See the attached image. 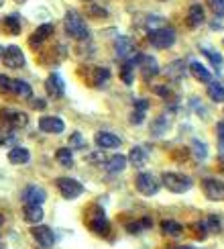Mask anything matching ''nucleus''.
I'll return each mask as SVG.
<instances>
[{
	"mask_svg": "<svg viewBox=\"0 0 224 249\" xmlns=\"http://www.w3.org/2000/svg\"><path fill=\"white\" fill-rule=\"evenodd\" d=\"M64 25H65V33L69 37H74L78 41H84L88 39V27L84 23V18H81V15L78 13V10H67L65 13V18H64Z\"/></svg>",
	"mask_w": 224,
	"mask_h": 249,
	"instance_id": "obj_1",
	"label": "nucleus"
},
{
	"mask_svg": "<svg viewBox=\"0 0 224 249\" xmlns=\"http://www.w3.org/2000/svg\"><path fill=\"white\" fill-rule=\"evenodd\" d=\"M149 43L157 49H169L176 43V31L171 27H159L149 31Z\"/></svg>",
	"mask_w": 224,
	"mask_h": 249,
	"instance_id": "obj_2",
	"label": "nucleus"
},
{
	"mask_svg": "<svg viewBox=\"0 0 224 249\" xmlns=\"http://www.w3.org/2000/svg\"><path fill=\"white\" fill-rule=\"evenodd\" d=\"M163 184H165V188L171 190L173 194H183L192 188V178L188 176H181V174H176V172H165L161 176Z\"/></svg>",
	"mask_w": 224,
	"mask_h": 249,
	"instance_id": "obj_3",
	"label": "nucleus"
},
{
	"mask_svg": "<svg viewBox=\"0 0 224 249\" xmlns=\"http://www.w3.org/2000/svg\"><path fill=\"white\" fill-rule=\"evenodd\" d=\"M55 186H57L59 194L64 196L65 200H74V198H78V196L84 194V184H80L74 178H65V176H64V178H57Z\"/></svg>",
	"mask_w": 224,
	"mask_h": 249,
	"instance_id": "obj_4",
	"label": "nucleus"
},
{
	"mask_svg": "<svg viewBox=\"0 0 224 249\" xmlns=\"http://www.w3.org/2000/svg\"><path fill=\"white\" fill-rule=\"evenodd\" d=\"M90 231H94L96 235H104L108 231V221L104 216V211L100 209V206H90L88 209V219H86Z\"/></svg>",
	"mask_w": 224,
	"mask_h": 249,
	"instance_id": "obj_5",
	"label": "nucleus"
},
{
	"mask_svg": "<svg viewBox=\"0 0 224 249\" xmlns=\"http://www.w3.org/2000/svg\"><path fill=\"white\" fill-rule=\"evenodd\" d=\"M135 186H137V190H139L143 196H153V194L159 192V184H157V180H155V176H151V174H147V172H143V174L137 176Z\"/></svg>",
	"mask_w": 224,
	"mask_h": 249,
	"instance_id": "obj_6",
	"label": "nucleus"
},
{
	"mask_svg": "<svg viewBox=\"0 0 224 249\" xmlns=\"http://www.w3.org/2000/svg\"><path fill=\"white\" fill-rule=\"evenodd\" d=\"M0 121H2L6 127H10V129H23L25 124L29 123V117L25 115V112H18V110H8V108H4V110H0Z\"/></svg>",
	"mask_w": 224,
	"mask_h": 249,
	"instance_id": "obj_7",
	"label": "nucleus"
},
{
	"mask_svg": "<svg viewBox=\"0 0 224 249\" xmlns=\"http://www.w3.org/2000/svg\"><path fill=\"white\" fill-rule=\"evenodd\" d=\"M2 61L6 68H13V70H18L25 66V53L20 51L18 45H8L4 49V55H2Z\"/></svg>",
	"mask_w": 224,
	"mask_h": 249,
	"instance_id": "obj_8",
	"label": "nucleus"
},
{
	"mask_svg": "<svg viewBox=\"0 0 224 249\" xmlns=\"http://www.w3.org/2000/svg\"><path fill=\"white\" fill-rule=\"evenodd\" d=\"M202 190L206 194V198L210 200H224V182L214 180V178H206L202 180Z\"/></svg>",
	"mask_w": 224,
	"mask_h": 249,
	"instance_id": "obj_9",
	"label": "nucleus"
},
{
	"mask_svg": "<svg viewBox=\"0 0 224 249\" xmlns=\"http://www.w3.org/2000/svg\"><path fill=\"white\" fill-rule=\"evenodd\" d=\"M132 61H135V66H141L145 80H149V78L159 74V66H157L155 57H151V55H135V57H132Z\"/></svg>",
	"mask_w": 224,
	"mask_h": 249,
	"instance_id": "obj_10",
	"label": "nucleus"
},
{
	"mask_svg": "<svg viewBox=\"0 0 224 249\" xmlns=\"http://www.w3.org/2000/svg\"><path fill=\"white\" fill-rule=\"evenodd\" d=\"M45 90H47V94L51 98H61L65 94V84H64V80H61V76L57 74V71L49 74V78L45 80Z\"/></svg>",
	"mask_w": 224,
	"mask_h": 249,
	"instance_id": "obj_11",
	"label": "nucleus"
},
{
	"mask_svg": "<svg viewBox=\"0 0 224 249\" xmlns=\"http://www.w3.org/2000/svg\"><path fill=\"white\" fill-rule=\"evenodd\" d=\"M31 235H33V239H35L41 247H51V245L55 243V235H53V231H51V227L37 225V227H33Z\"/></svg>",
	"mask_w": 224,
	"mask_h": 249,
	"instance_id": "obj_12",
	"label": "nucleus"
},
{
	"mask_svg": "<svg viewBox=\"0 0 224 249\" xmlns=\"http://www.w3.org/2000/svg\"><path fill=\"white\" fill-rule=\"evenodd\" d=\"M47 200V192L41 188V186H27V188L23 190V202L25 204H37V206H41Z\"/></svg>",
	"mask_w": 224,
	"mask_h": 249,
	"instance_id": "obj_13",
	"label": "nucleus"
},
{
	"mask_svg": "<svg viewBox=\"0 0 224 249\" xmlns=\"http://www.w3.org/2000/svg\"><path fill=\"white\" fill-rule=\"evenodd\" d=\"M94 141L102 149H116V147H120V143H122L120 137H116V135L110 133V131H98L94 135Z\"/></svg>",
	"mask_w": 224,
	"mask_h": 249,
	"instance_id": "obj_14",
	"label": "nucleus"
},
{
	"mask_svg": "<svg viewBox=\"0 0 224 249\" xmlns=\"http://www.w3.org/2000/svg\"><path fill=\"white\" fill-rule=\"evenodd\" d=\"M39 129L45 131V133H51V135H59V133H64L65 124L59 117H41L39 119Z\"/></svg>",
	"mask_w": 224,
	"mask_h": 249,
	"instance_id": "obj_15",
	"label": "nucleus"
},
{
	"mask_svg": "<svg viewBox=\"0 0 224 249\" xmlns=\"http://www.w3.org/2000/svg\"><path fill=\"white\" fill-rule=\"evenodd\" d=\"M51 35H53V25L51 23H45V25H41L33 35H31V39H29V45L31 47H39L43 41H47Z\"/></svg>",
	"mask_w": 224,
	"mask_h": 249,
	"instance_id": "obj_16",
	"label": "nucleus"
},
{
	"mask_svg": "<svg viewBox=\"0 0 224 249\" xmlns=\"http://www.w3.org/2000/svg\"><path fill=\"white\" fill-rule=\"evenodd\" d=\"M190 74L196 78L198 82H202V84H210V82H212L210 70L204 64H200V61H192V64H190Z\"/></svg>",
	"mask_w": 224,
	"mask_h": 249,
	"instance_id": "obj_17",
	"label": "nucleus"
},
{
	"mask_svg": "<svg viewBox=\"0 0 224 249\" xmlns=\"http://www.w3.org/2000/svg\"><path fill=\"white\" fill-rule=\"evenodd\" d=\"M186 20H188V27H190V29L200 27V25L204 23V20H206V15H204L202 4H192V6H190V10H188Z\"/></svg>",
	"mask_w": 224,
	"mask_h": 249,
	"instance_id": "obj_18",
	"label": "nucleus"
},
{
	"mask_svg": "<svg viewBox=\"0 0 224 249\" xmlns=\"http://www.w3.org/2000/svg\"><path fill=\"white\" fill-rule=\"evenodd\" d=\"M43 216H45V213H43V209L41 206H37V204H25V209H23V219L27 221V223H41L43 221Z\"/></svg>",
	"mask_w": 224,
	"mask_h": 249,
	"instance_id": "obj_19",
	"label": "nucleus"
},
{
	"mask_svg": "<svg viewBox=\"0 0 224 249\" xmlns=\"http://www.w3.org/2000/svg\"><path fill=\"white\" fill-rule=\"evenodd\" d=\"M110 80V71L106 68H92V80L90 84L94 88H104Z\"/></svg>",
	"mask_w": 224,
	"mask_h": 249,
	"instance_id": "obj_20",
	"label": "nucleus"
},
{
	"mask_svg": "<svg viewBox=\"0 0 224 249\" xmlns=\"http://www.w3.org/2000/svg\"><path fill=\"white\" fill-rule=\"evenodd\" d=\"M135 53V43L130 37H118L116 39V55L118 57H128Z\"/></svg>",
	"mask_w": 224,
	"mask_h": 249,
	"instance_id": "obj_21",
	"label": "nucleus"
},
{
	"mask_svg": "<svg viewBox=\"0 0 224 249\" xmlns=\"http://www.w3.org/2000/svg\"><path fill=\"white\" fill-rule=\"evenodd\" d=\"M10 92H15L18 98H31V96H33V88H31L25 80H13Z\"/></svg>",
	"mask_w": 224,
	"mask_h": 249,
	"instance_id": "obj_22",
	"label": "nucleus"
},
{
	"mask_svg": "<svg viewBox=\"0 0 224 249\" xmlns=\"http://www.w3.org/2000/svg\"><path fill=\"white\" fill-rule=\"evenodd\" d=\"M2 29L8 35H18L20 33V17L16 15H8L2 18Z\"/></svg>",
	"mask_w": 224,
	"mask_h": 249,
	"instance_id": "obj_23",
	"label": "nucleus"
},
{
	"mask_svg": "<svg viewBox=\"0 0 224 249\" xmlns=\"http://www.w3.org/2000/svg\"><path fill=\"white\" fill-rule=\"evenodd\" d=\"M183 74H186V66H183V61H181V59L171 61V64L165 68V76L171 78V80H181Z\"/></svg>",
	"mask_w": 224,
	"mask_h": 249,
	"instance_id": "obj_24",
	"label": "nucleus"
},
{
	"mask_svg": "<svg viewBox=\"0 0 224 249\" xmlns=\"http://www.w3.org/2000/svg\"><path fill=\"white\" fill-rule=\"evenodd\" d=\"M125 168H127V158H125V155H120V153L112 155V158L106 161V170L110 174H118V172H122Z\"/></svg>",
	"mask_w": 224,
	"mask_h": 249,
	"instance_id": "obj_25",
	"label": "nucleus"
},
{
	"mask_svg": "<svg viewBox=\"0 0 224 249\" xmlns=\"http://www.w3.org/2000/svg\"><path fill=\"white\" fill-rule=\"evenodd\" d=\"M31 158V153L27 147H13L8 151V161L10 163H27Z\"/></svg>",
	"mask_w": 224,
	"mask_h": 249,
	"instance_id": "obj_26",
	"label": "nucleus"
},
{
	"mask_svg": "<svg viewBox=\"0 0 224 249\" xmlns=\"http://www.w3.org/2000/svg\"><path fill=\"white\" fill-rule=\"evenodd\" d=\"M147 108H149V102L147 100H137L135 102V110H132V115H130V123L132 124H141L143 119H145Z\"/></svg>",
	"mask_w": 224,
	"mask_h": 249,
	"instance_id": "obj_27",
	"label": "nucleus"
},
{
	"mask_svg": "<svg viewBox=\"0 0 224 249\" xmlns=\"http://www.w3.org/2000/svg\"><path fill=\"white\" fill-rule=\"evenodd\" d=\"M128 161L135 165V168H143L147 163V151L143 147H132L128 153Z\"/></svg>",
	"mask_w": 224,
	"mask_h": 249,
	"instance_id": "obj_28",
	"label": "nucleus"
},
{
	"mask_svg": "<svg viewBox=\"0 0 224 249\" xmlns=\"http://www.w3.org/2000/svg\"><path fill=\"white\" fill-rule=\"evenodd\" d=\"M135 61H132V57L130 59H127L125 64H122V70H120V80L125 82V84H132V80H135Z\"/></svg>",
	"mask_w": 224,
	"mask_h": 249,
	"instance_id": "obj_29",
	"label": "nucleus"
},
{
	"mask_svg": "<svg viewBox=\"0 0 224 249\" xmlns=\"http://www.w3.org/2000/svg\"><path fill=\"white\" fill-rule=\"evenodd\" d=\"M208 96L214 102H224V84H220V82H210Z\"/></svg>",
	"mask_w": 224,
	"mask_h": 249,
	"instance_id": "obj_30",
	"label": "nucleus"
},
{
	"mask_svg": "<svg viewBox=\"0 0 224 249\" xmlns=\"http://www.w3.org/2000/svg\"><path fill=\"white\" fill-rule=\"evenodd\" d=\"M55 160L61 165H65V168H71V165H74V153H71L67 147H61L55 151Z\"/></svg>",
	"mask_w": 224,
	"mask_h": 249,
	"instance_id": "obj_31",
	"label": "nucleus"
},
{
	"mask_svg": "<svg viewBox=\"0 0 224 249\" xmlns=\"http://www.w3.org/2000/svg\"><path fill=\"white\" fill-rule=\"evenodd\" d=\"M161 231L167 233V235L177 237V235L183 233V227H181L179 223H176V221H163V223H161Z\"/></svg>",
	"mask_w": 224,
	"mask_h": 249,
	"instance_id": "obj_32",
	"label": "nucleus"
},
{
	"mask_svg": "<svg viewBox=\"0 0 224 249\" xmlns=\"http://www.w3.org/2000/svg\"><path fill=\"white\" fill-rule=\"evenodd\" d=\"M192 151H193V155H196V160H206V155H208V147L198 139L192 141Z\"/></svg>",
	"mask_w": 224,
	"mask_h": 249,
	"instance_id": "obj_33",
	"label": "nucleus"
},
{
	"mask_svg": "<svg viewBox=\"0 0 224 249\" xmlns=\"http://www.w3.org/2000/svg\"><path fill=\"white\" fill-rule=\"evenodd\" d=\"M204 227H206L208 233H218L220 231V216L218 214H210L206 223H204Z\"/></svg>",
	"mask_w": 224,
	"mask_h": 249,
	"instance_id": "obj_34",
	"label": "nucleus"
},
{
	"mask_svg": "<svg viewBox=\"0 0 224 249\" xmlns=\"http://www.w3.org/2000/svg\"><path fill=\"white\" fill-rule=\"evenodd\" d=\"M15 139H16L15 129H10V127H2V129H0V145H8V143H13Z\"/></svg>",
	"mask_w": 224,
	"mask_h": 249,
	"instance_id": "obj_35",
	"label": "nucleus"
},
{
	"mask_svg": "<svg viewBox=\"0 0 224 249\" xmlns=\"http://www.w3.org/2000/svg\"><path fill=\"white\" fill-rule=\"evenodd\" d=\"M204 53H206V57H208V59H210L216 68H220V66H222V55L218 53L216 49H208V47H204Z\"/></svg>",
	"mask_w": 224,
	"mask_h": 249,
	"instance_id": "obj_36",
	"label": "nucleus"
},
{
	"mask_svg": "<svg viewBox=\"0 0 224 249\" xmlns=\"http://www.w3.org/2000/svg\"><path fill=\"white\" fill-rule=\"evenodd\" d=\"M206 4L210 6V10L214 15L224 17V0H206Z\"/></svg>",
	"mask_w": 224,
	"mask_h": 249,
	"instance_id": "obj_37",
	"label": "nucleus"
},
{
	"mask_svg": "<svg viewBox=\"0 0 224 249\" xmlns=\"http://www.w3.org/2000/svg\"><path fill=\"white\" fill-rule=\"evenodd\" d=\"M86 15L88 17H108V10L102 8V6H96V4H88Z\"/></svg>",
	"mask_w": 224,
	"mask_h": 249,
	"instance_id": "obj_38",
	"label": "nucleus"
},
{
	"mask_svg": "<svg viewBox=\"0 0 224 249\" xmlns=\"http://www.w3.org/2000/svg\"><path fill=\"white\" fill-rule=\"evenodd\" d=\"M147 227H151V219H143V221H139V223H132V225H128L127 229H128V233H139V231H143V229H147Z\"/></svg>",
	"mask_w": 224,
	"mask_h": 249,
	"instance_id": "obj_39",
	"label": "nucleus"
},
{
	"mask_svg": "<svg viewBox=\"0 0 224 249\" xmlns=\"http://www.w3.org/2000/svg\"><path fill=\"white\" fill-rule=\"evenodd\" d=\"M151 129H153V133H155L157 137H159V135H163V133H165V129H167V121L163 119V117H159L155 123L151 124Z\"/></svg>",
	"mask_w": 224,
	"mask_h": 249,
	"instance_id": "obj_40",
	"label": "nucleus"
},
{
	"mask_svg": "<svg viewBox=\"0 0 224 249\" xmlns=\"http://www.w3.org/2000/svg\"><path fill=\"white\" fill-rule=\"evenodd\" d=\"M71 145H74V147H78V149H84V147H86L84 135H81V133H74V135H71Z\"/></svg>",
	"mask_w": 224,
	"mask_h": 249,
	"instance_id": "obj_41",
	"label": "nucleus"
},
{
	"mask_svg": "<svg viewBox=\"0 0 224 249\" xmlns=\"http://www.w3.org/2000/svg\"><path fill=\"white\" fill-rule=\"evenodd\" d=\"M10 86H13V80H10L8 76H0V90L10 92Z\"/></svg>",
	"mask_w": 224,
	"mask_h": 249,
	"instance_id": "obj_42",
	"label": "nucleus"
},
{
	"mask_svg": "<svg viewBox=\"0 0 224 249\" xmlns=\"http://www.w3.org/2000/svg\"><path fill=\"white\" fill-rule=\"evenodd\" d=\"M155 92L161 96V98H171V92L167 86H155Z\"/></svg>",
	"mask_w": 224,
	"mask_h": 249,
	"instance_id": "obj_43",
	"label": "nucleus"
},
{
	"mask_svg": "<svg viewBox=\"0 0 224 249\" xmlns=\"http://www.w3.org/2000/svg\"><path fill=\"white\" fill-rule=\"evenodd\" d=\"M31 107L37 108V110H43L45 108V100L43 98H35V100H31Z\"/></svg>",
	"mask_w": 224,
	"mask_h": 249,
	"instance_id": "obj_44",
	"label": "nucleus"
},
{
	"mask_svg": "<svg viewBox=\"0 0 224 249\" xmlns=\"http://www.w3.org/2000/svg\"><path fill=\"white\" fill-rule=\"evenodd\" d=\"M216 131H218V141H220V147H224V123H218Z\"/></svg>",
	"mask_w": 224,
	"mask_h": 249,
	"instance_id": "obj_45",
	"label": "nucleus"
},
{
	"mask_svg": "<svg viewBox=\"0 0 224 249\" xmlns=\"http://www.w3.org/2000/svg\"><path fill=\"white\" fill-rule=\"evenodd\" d=\"M177 249H196V247H192V245H183V247H177Z\"/></svg>",
	"mask_w": 224,
	"mask_h": 249,
	"instance_id": "obj_46",
	"label": "nucleus"
},
{
	"mask_svg": "<svg viewBox=\"0 0 224 249\" xmlns=\"http://www.w3.org/2000/svg\"><path fill=\"white\" fill-rule=\"evenodd\" d=\"M4 49H6V47H2V45H0V57L4 55Z\"/></svg>",
	"mask_w": 224,
	"mask_h": 249,
	"instance_id": "obj_47",
	"label": "nucleus"
},
{
	"mask_svg": "<svg viewBox=\"0 0 224 249\" xmlns=\"http://www.w3.org/2000/svg\"><path fill=\"white\" fill-rule=\"evenodd\" d=\"M2 4H4V0H0V6H2Z\"/></svg>",
	"mask_w": 224,
	"mask_h": 249,
	"instance_id": "obj_48",
	"label": "nucleus"
},
{
	"mask_svg": "<svg viewBox=\"0 0 224 249\" xmlns=\"http://www.w3.org/2000/svg\"><path fill=\"white\" fill-rule=\"evenodd\" d=\"M0 249H6V247H4V245H0Z\"/></svg>",
	"mask_w": 224,
	"mask_h": 249,
	"instance_id": "obj_49",
	"label": "nucleus"
},
{
	"mask_svg": "<svg viewBox=\"0 0 224 249\" xmlns=\"http://www.w3.org/2000/svg\"><path fill=\"white\" fill-rule=\"evenodd\" d=\"M169 249H177V247H169Z\"/></svg>",
	"mask_w": 224,
	"mask_h": 249,
	"instance_id": "obj_50",
	"label": "nucleus"
}]
</instances>
